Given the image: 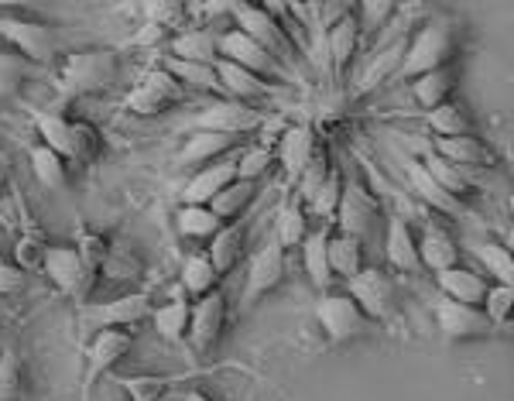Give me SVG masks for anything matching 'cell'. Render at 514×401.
Here are the masks:
<instances>
[{
	"mask_svg": "<svg viewBox=\"0 0 514 401\" xmlns=\"http://www.w3.org/2000/svg\"><path fill=\"white\" fill-rule=\"evenodd\" d=\"M473 258H477L480 268L494 278V285H514V254L508 244L487 240V244L473 247ZM484 271H480V275H484Z\"/></svg>",
	"mask_w": 514,
	"mask_h": 401,
	"instance_id": "obj_40",
	"label": "cell"
},
{
	"mask_svg": "<svg viewBox=\"0 0 514 401\" xmlns=\"http://www.w3.org/2000/svg\"><path fill=\"white\" fill-rule=\"evenodd\" d=\"M28 158H31V172H35V179L42 182L45 189L59 192V189L69 186V162L62 155H55L52 148H45V144H31Z\"/></svg>",
	"mask_w": 514,
	"mask_h": 401,
	"instance_id": "obj_37",
	"label": "cell"
},
{
	"mask_svg": "<svg viewBox=\"0 0 514 401\" xmlns=\"http://www.w3.org/2000/svg\"><path fill=\"white\" fill-rule=\"evenodd\" d=\"M0 326H4V309H0Z\"/></svg>",
	"mask_w": 514,
	"mask_h": 401,
	"instance_id": "obj_59",
	"label": "cell"
},
{
	"mask_svg": "<svg viewBox=\"0 0 514 401\" xmlns=\"http://www.w3.org/2000/svg\"><path fill=\"white\" fill-rule=\"evenodd\" d=\"M216 285H220V275H216L213 261L206 258V251L186 254V261H182V271H179V288L186 292V299L189 302L203 299V295L216 292Z\"/></svg>",
	"mask_w": 514,
	"mask_h": 401,
	"instance_id": "obj_33",
	"label": "cell"
},
{
	"mask_svg": "<svg viewBox=\"0 0 514 401\" xmlns=\"http://www.w3.org/2000/svg\"><path fill=\"white\" fill-rule=\"evenodd\" d=\"M257 186L261 182H244V179H234L227 189L220 192V196L210 203V210L213 216L220 223H230V220H240V216H247V206L254 203V196H257Z\"/></svg>",
	"mask_w": 514,
	"mask_h": 401,
	"instance_id": "obj_38",
	"label": "cell"
},
{
	"mask_svg": "<svg viewBox=\"0 0 514 401\" xmlns=\"http://www.w3.org/2000/svg\"><path fill=\"white\" fill-rule=\"evenodd\" d=\"M186 100V90H182L179 83H175L168 72L158 66V69H148L138 83L127 90L124 96V110L134 117H158L165 114V110H172L175 103Z\"/></svg>",
	"mask_w": 514,
	"mask_h": 401,
	"instance_id": "obj_7",
	"label": "cell"
},
{
	"mask_svg": "<svg viewBox=\"0 0 514 401\" xmlns=\"http://www.w3.org/2000/svg\"><path fill=\"white\" fill-rule=\"evenodd\" d=\"M175 227H179V234L186 240H199V244H210L216 230L223 227L220 220L213 216L210 206H179V213H175Z\"/></svg>",
	"mask_w": 514,
	"mask_h": 401,
	"instance_id": "obj_43",
	"label": "cell"
},
{
	"mask_svg": "<svg viewBox=\"0 0 514 401\" xmlns=\"http://www.w3.org/2000/svg\"><path fill=\"white\" fill-rule=\"evenodd\" d=\"M134 333L127 330H96L93 340L86 343V371H83V391H90L110 367H117L120 360L131 354Z\"/></svg>",
	"mask_w": 514,
	"mask_h": 401,
	"instance_id": "obj_16",
	"label": "cell"
},
{
	"mask_svg": "<svg viewBox=\"0 0 514 401\" xmlns=\"http://www.w3.org/2000/svg\"><path fill=\"white\" fill-rule=\"evenodd\" d=\"M357 48H360V28H357V18H353V11H350L347 18L329 24V28H326V42H323L326 66L333 69L336 79H343L350 72Z\"/></svg>",
	"mask_w": 514,
	"mask_h": 401,
	"instance_id": "obj_26",
	"label": "cell"
},
{
	"mask_svg": "<svg viewBox=\"0 0 514 401\" xmlns=\"http://www.w3.org/2000/svg\"><path fill=\"white\" fill-rule=\"evenodd\" d=\"M182 401H213L210 395H206V391H189V395L186 398H182Z\"/></svg>",
	"mask_w": 514,
	"mask_h": 401,
	"instance_id": "obj_58",
	"label": "cell"
},
{
	"mask_svg": "<svg viewBox=\"0 0 514 401\" xmlns=\"http://www.w3.org/2000/svg\"><path fill=\"white\" fill-rule=\"evenodd\" d=\"M114 381L127 395V401H162L172 388V378H162V374H124V378Z\"/></svg>",
	"mask_w": 514,
	"mask_h": 401,
	"instance_id": "obj_46",
	"label": "cell"
},
{
	"mask_svg": "<svg viewBox=\"0 0 514 401\" xmlns=\"http://www.w3.org/2000/svg\"><path fill=\"white\" fill-rule=\"evenodd\" d=\"M405 48H408V31H401L391 42L377 45V52L367 55L364 66L350 76V100L371 96L374 90H381L388 79H395L401 69V59H405Z\"/></svg>",
	"mask_w": 514,
	"mask_h": 401,
	"instance_id": "obj_10",
	"label": "cell"
},
{
	"mask_svg": "<svg viewBox=\"0 0 514 401\" xmlns=\"http://www.w3.org/2000/svg\"><path fill=\"white\" fill-rule=\"evenodd\" d=\"M216 55H220V59H227V62H234V66H240V69L254 72V76L268 79V83H278V86L292 83V72L281 66L278 59H271L261 45L251 42V38H247L244 31H237V28L220 31V38H216Z\"/></svg>",
	"mask_w": 514,
	"mask_h": 401,
	"instance_id": "obj_6",
	"label": "cell"
},
{
	"mask_svg": "<svg viewBox=\"0 0 514 401\" xmlns=\"http://www.w3.org/2000/svg\"><path fill=\"white\" fill-rule=\"evenodd\" d=\"M275 168V148L271 144H247L237 151V179L261 182Z\"/></svg>",
	"mask_w": 514,
	"mask_h": 401,
	"instance_id": "obj_48",
	"label": "cell"
},
{
	"mask_svg": "<svg viewBox=\"0 0 514 401\" xmlns=\"http://www.w3.org/2000/svg\"><path fill=\"white\" fill-rule=\"evenodd\" d=\"M384 216V206L381 199L374 196L371 186L360 179H343V196H340V206H336V230L340 234H350L357 240H371L377 223Z\"/></svg>",
	"mask_w": 514,
	"mask_h": 401,
	"instance_id": "obj_4",
	"label": "cell"
},
{
	"mask_svg": "<svg viewBox=\"0 0 514 401\" xmlns=\"http://www.w3.org/2000/svg\"><path fill=\"white\" fill-rule=\"evenodd\" d=\"M103 155V138L90 120H69V162L93 165Z\"/></svg>",
	"mask_w": 514,
	"mask_h": 401,
	"instance_id": "obj_39",
	"label": "cell"
},
{
	"mask_svg": "<svg viewBox=\"0 0 514 401\" xmlns=\"http://www.w3.org/2000/svg\"><path fill=\"white\" fill-rule=\"evenodd\" d=\"M425 124H429V131L436 134V138H467V134H473L470 117L463 114V107L453 100H446L443 107L429 110V114H425Z\"/></svg>",
	"mask_w": 514,
	"mask_h": 401,
	"instance_id": "obj_44",
	"label": "cell"
},
{
	"mask_svg": "<svg viewBox=\"0 0 514 401\" xmlns=\"http://www.w3.org/2000/svg\"><path fill=\"white\" fill-rule=\"evenodd\" d=\"M453 90H456V72L453 69H436V72H425V76L412 79V96L425 114L436 110V107H443L449 96H453Z\"/></svg>",
	"mask_w": 514,
	"mask_h": 401,
	"instance_id": "obj_35",
	"label": "cell"
},
{
	"mask_svg": "<svg viewBox=\"0 0 514 401\" xmlns=\"http://www.w3.org/2000/svg\"><path fill=\"white\" fill-rule=\"evenodd\" d=\"M329 168H333V162H329V148H326L323 141H319V148L312 151L309 165H305V168H302V175L295 179V199H302V206L309 203V199L316 196V189L326 182Z\"/></svg>",
	"mask_w": 514,
	"mask_h": 401,
	"instance_id": "obj_47",
	"label": "cell"
},
{
	"mask_svg": "<svg viewBox=\"0 0 514 401\" xmlns=\"http://www.w3.org/2000/svg\"><path fill=\"white\" fill-rule=\"evenodd\" d=\"M281 282H285V251H281L275 240H268V244L257 247L251 261H247L244 288H240V309L251 312L257 302L268 292H275Z\"/></svg>",
	"mask_w": 514,
	"mask_h": 401,
	"instance_id": "obj_9",
	"label": "cell"
},
{
	"mask_svg": "<svg viewBox=\"0 0 514 401\" xmlns=\"http://www.w3.org/2000/svg\"><path fill=\"white\" fill-rule=\"evenodd\" d=\"M329 234H333V227H329V223H323V227L309 230V234H305V240L299 244L305 278H309V282L319 288V295L329 292V285H333V275H329V258H326V240H329Z\"/></svg>",
	"mask_w": 514,
	"mask_h": 401,
	"instance_id": "obj_30",
	"label": "cell"
},
{
	"mask_svg": "<svg viewBox=\"0 0 514 401\" xmlns=\"http://www.w3.org/2000/svg\"><path fill=\"white\" fill-rule=\"evenodd\" d=\"M326 258H329V275H333V282L336 278L350 282V278L364 268V240L333 230L326 240Z\"/></svg>",
	"mask_w": 514,
	"mask_h": 401,
	"instance_id": "obj_32",
	"label": "cell"
},
{
	"mask_svg": "<svg viewBox=\"0 0 514 401\" xmlns=\"http://www.w3.org/2000/svg\"><path fill=\"white\" fill-rule=\"evenodd\" d=\"M103 275L107 278H114V282H124V278H134L141 271V264L134 254H127L124 247H114L110 244V254H107V261H103Z\"/></svg>",
	"mask_w": 514,
	"mask_h": 401,
	"instance_id": "obj_55",
	"label": "cell"
},
{
	"mask_svg": "<svg viewBox=\"0 0 514 401\" xmlns=\"http://www.w3.org/2000/svg\"><path fill=\"white\" fill-rule=\"evenodd\" d=\"M347 295L364 312L367 323H384L395 312V285L381 268H360L347 282Z\"/></svg>",
	"mask_w": 514,
	"mask_h": 401,
	"instance_id": "obj_12",
	"label": "cell"
},
{
	"mask_svg": "<svg viewBox=\"0 0 514 401\" xmlns=\"http://www.w3.org/2000/svg\"><path fill=\"white\" fill-rule=\"evenodd\" d=\"M395 14H398V7L391 4V0H364V4H353V18H357V28H360V42L388 28Z\"/></svg>",
	"mask_w": 514,
	"mask_h": 401,
	"instance_id": "obj_49",
	"label": "cell"
},
{
	"mask_svg": "<svg viewBox=\"0 0 514 401\" xmlns=\"http://www.w3.org/2000/svg\"><path fill=\"white\" fill-rule=\"evenodd\" d=\"M189 306L192 302L186 299V292H182L179 285H175V292L168 295L165 306L151 309V326H155V333L162 336L168 343H182L189 333Z\"/></svg>",
	"mask_w": 514,
	"mask_h": 401,
	"instance_id": "obj_31",
	"label": "cell"
},
{
	"mask_svg": "<svg viewBox=\"0 0 514 401\" xmlns=\"http://www.w3.org/2000/svg\"><path fill=\"white\" fill-rule=\"evenodd\" d=\"M72 251L79 254L83 268L96 278V275H100V268H103V261H107V254H110V244H107V237L93 234V230H79L76 247H72Z\"/></svg>",
	"mask_w": 514,
	"mask_h": 401,
	"instance_id": "obj_52",
	"label": "cell"
},
{
	"mask_svg": "<svg viewBox=\"0 0 514 401\" xmlns=\"http://www.w3.org/2000/svg\"><path fill=\"white\" fill-rule=\"evenodd\" d=\"M343 179H347V175L340 172V165L329 168L326 182L316 189V196H312L309 203H305V213H312L319 223H329V227H333L336 206H340V196H343Z\"/></svg>",
	"mask_w": 514,
	"mask_h": 401,
	"instance_id": "obj_41",
	"label": "cell"
},
{
	"mask_svg": "<svg viewBox=\"0 0 514 401\" xmlns=\"http://www.w3.org/2000/svg\"><path fill=\"white\" fill-rule=\"evenodd\" d=\"M456 55V28L449 18H429L422 28H415L408 35V48L405 59H401V69L395 79H419L425 72L436 69H449Z\"/></svg>",
	"mask_w": 514,
	"mask_h": 401,
	"instance_id": "obj_1",
	"label": "cell"
},
{
	"mask_svg": "<svg viewBox=\"0 0 514 401\" xmlns=\"http://www.w3.org/2000/svg\"><path fill=\"white\" fill-rule=\"evenodd\" d=\"M384 258L395 271H405V275H415L422 268L419 264V247H415V230L408 223V216L388 213L384 220Z\"/></svg>",
	"mask_w": 514,
	"mask_h": 401,
	"instance_id": "obj_21",
	"label": "cell"
},
{
	"mask_svg": "<svg viewBox=\"0 0 514 401\" xmlns=\"http://www.w3.org/2000/svg\"><path fill=\"white\" fill-rule=\"evenodd\" d=\"M415 247H419V264L425 271H432V275L460 264V247H456L453 234L432 220L422 223V234L415 237Z\"/></svg>",
	"mask_w": 514,
	"mask_h": 401,
	"instance_id": "obj_22",
	"label": "cell"
},
{
	"mask_svg": "<svg viewBox=\"0 0 514 401\" xmlns=\"http://www.w3.org/2000/svg\"><path fill=\"white\" fill-rule=\"evenodd\" d=\"M227 319H230V302L227 292H210L203 299H196L189 306V343L196 354H210V350L220 343L223 330H227Z\"/></svg>",
	"mask_w": 514,
	"mask_h": 401,
	"instance_id": "obj_13",
	"label": "cell"
},
{
	"mask_svg": "<svg viewBox=\"0 0 514 401\" xmlns=\"http://www.w3.org/2000/svg\"><path fill=\"white\" fill-rule=\"evenodd\" d=\"M114 76H117V55L107 52V48H86V52L62 55L59 66H55L52 83L66 100H76V96L107 90L114 83Z\"/></svg>",
	"mask_w": 514,
	"mask_h": 401,
	"instance_id": "obj_2",
	"label": "cell"
},
{
	"mask_svg": "<svg viewBox=\"0 0 514 401\" xmlns=\"http://www.w3.org/2000/svg\"><path fill=\"white\" fill-rule=\"evenodd\" d=\"M227 14H234V28L244 31L251 42H257L271 59H278L288 72L299 69V52L285 38V31L278 28V21L264 11L261 4H227Z\"/></svg>",
	"mask_w": 514,
	"mask_h": 401,
	"instance_id": "obj_3",
	"label": "cell"
},
{
	"mask_svg": "<svg viewBox=\"0 0 514 401\" xmlns=\"http://www.w3.org/2000/svg\"><path fill=\"white\" fill-rule=\"evenodd\" d=\"M432 151H436L443 162L463 168V172H470V168H494L497 165L494 151L487 148L477 134H467V138H436V141H432Z\"/></svg>",
	"mask_w": 514,
	"mask_h": 401,
	"instance_id": "obj_27",
	"label": "cell"
},
{
	"mask_svg": "<svg viewBox=\"0 0 514 401\" xmlns=\"http://www.w3.org/2000/svg\"><path fill=\"white\" fill-rule=\"evenodd\" d=\"M216 38L220 31H213L210 24L203 28H189L179 31V35L168 38V59H182V62H203V66H213L220 55H216Z\"/></svg>",
	"mask_w": 514,
	"mask_h": 401,
	"instance_id": "obj_28",
	"label": "cell"
},
{
	"mask_svg": "<svg viewBox=\"0 0 514 401\" xmlns=\"http://www.w3.org/2000/svg\"><path fill=\"white\" fill-rule=\"evenodd\" d=\"M0 38L11 45V52L28 59L31 66H52V62L59 59V38H55V31L42 21L4 14V18H0Z\"/></svg>",
	"mask_w": 514,
	"mask_h": 401,
	"instance_id": "obj_5",
	"label": "cell"
},
{
	"mask_svg": "<svg viewBox=\"0 0 514 401\" xmlns=\"http://www.w3.org/2000/svg\"><path fill=\"white\" fill-rule=\"evenodd\" d=\"M31 124L42 134V144L52 148L55 155H62L69 162V120L52 110H31Z\"/></svg>",
	"mask_w": 514,
	"mask_h": 401,
	"instance_id": "obj_45",
	"label": "cell"
},
{
	"mask_svg": "<svg viewBox=\"0 0 514 401\" xmlns=\"http://www.w3.org/2000/svg\"><path fill=\"white\" fill-rule=\"evenodd\" d=\"M162 69L175 79V83L182 86V90H203V93H213L216 100H227V96H223V86H220V79H216V69L213 66H203V62L168 59V55H165Z\"/></svg>",
	"mask_w": 514,
	"mask_h": 401,
	"instance_id": "obj_34",
	"label": "cell"
},
{
	"mask_svg": "<svg viewBox=\"0 0 514 401\" xmlns=\"http://www.w3.org/2000/svg\"><path fill=\"white\" fill-rule=\"evenodd\" d=\"M237 151H230V155L196 168L192 179L186 182V189H182V206H210L213 199L237 179Z\"/></svg>",
	"mask_w": 514,
	"mask_h": 401,
	"instance_id": "obj_17",
	"label": "cell"
},
{
	"mask_svg": "<svg viewBox=\"0 0 514 401\" xmlns=\"http://www.w3.org/2000/svg\"><path fill=\"white\" fill-rule=\"evenodd\" d=\"M319 131L312 124H292L278 134V144H275V165H281L288 182H295L302 175V168L309 165L312 151L319 148Z\"/></svg>",
	"mask_w": 514,
	"mask_h": 401,
	"instance_id": "obj_18",
	"label": "cell"
},
{
	"mask_svg": "<svg viewBox=\"0 0 514 401\" xmlns=\"http://www.w3.org/2000/svg\"><path fill=\"white\" fill-rule=\"evenodd\" d=\"M45 237L38 234L35 227H31V220H28V213H24V234L18 240V247H14V264L28 275V271H35V268H42V254H45Z\"/></svg>",
	"mask_w": 514,
	"mask_h": 401,
	"instance_id": "obj_51",
	"label": "cell"
},
{
	"mask_svg": "<svg viewBox=\"0 0 514 401\" xmlns=\"http://www.w3.org/2000/svg\"><path fill=\"white\" fill-rule=\"evenodd\" d=\"M511 306H514V285H491L480 302V312L491 319V326H508L511 323Z\"/></svg>",
	"mask_w": 514,
	"mask_h": 401,
	"instance_id": "obj_53",
	"label": "cell"
},
{
	"mask_svg": "<svg viewBox=\"0 0 514 401\" xmlns=\"http://www.w3.org/2000/svg\"><path fill=\"white\" fill-rule=\"evenodd\" d=\"M401 168H405L408 175V186H412V196L419 199V203L429 206L432 213H446V216H456V220H463L470 210L463 199L449 196L446 189H439L436 182H432V175L425 172L419 158H401Z\"/></svg>",
	"mask_w": 514,
	"mask_h": 401,
	"instance_id": "obj_20",
	"label": "cell"
},
{
	"mask_svg": "<svg viewBox=\"0 0 514 401\" xmlns=\"http://www.w3.org/2000/svg\"><path fill=\"white\" fill-rule=\"evenodd\" d=\"M436 282L443 288V299H453V302H460V306H480L487 288H491V282H487L480 271L463 268V264H456V268H449V271H439Z\"/></svg>",
	"mask_w": 514,
	"mask_h": 401,
	"instance_id": "obj_29",
	"label": "cell"
},
{
	"mask_svg": "<svg viewBox=\"0 0 514 401\" xmlns=\"http://www.w3.org/2000/svg\"><path fill=\"white\" fill-rule=\"evenodd\" d=\"M213 69H216V79H220L223 96H227V100L247 103V100H264V96H278L281 93L278 83H268V79L254 76V72L240 69L227 59H216Z\"/></svg>",
	"mask_w": 514,
	"mask_h": 401,
	"instance_id": "obj_25",
	"label": "cell"
},
{
	"mask_svg": "<svg viewBox=\"0 0 514 401\" xmlns=\"http://www.w3.org/2000/svg\"><path fill=\"white\" fill-rule=\"evenodd\" d=\"M422 168L432 175V182H436L439 189H446V192H449V196H456V199L470 196V172H463V168H456V165L443 162V158H439L432 148L422 155Z\"/></svg>",
	"mask_w": 514,
	"mask_h": 401,
	"instance_id": "obj_42",
	"label": "cell"
},
{
	"mask_svg": "<svg viewBox=\"0 0 514 401\" xmlns=\"http://www.w3.org/2000/svg\"><path fill=\"white\" fill-rule=\"evenodd\" d=\"M31 62L21 59L18 52H7V48H0V96H18L21 86L28 83L31 76Z\"/></svg>",
	"mask_w": 514,
	"mask_h": 401,
	"instance_id": "obj_50",
	"label": "cell"
},
{
	"mask_svg": "<svg viewBox=\"0 0 514 401\" xmlns=\"http://www.w3.org/2000/svg\"><path fill=\"white\" fill-rule=\"evenodd\" d=\"M436 323H439V333L446 340H484V336L494 333L491 319L480 312V306H460L453 299H443L436 306Z\"/></svg>",
	"mask_w": 514,
	"mask_h": 401,
	"instance_id": "obj_19",
	"label": "cell"
},
{
	"mask_svg": "<svg viewBox=\"0 0 514 401\" xmlns=\"http://www.w3.org/2000/svg\"><path fill=\"white\" fill-rule=\"evenodd\" d=\"M316 323L323 326L326 340L336 343V347H340V343L357 340V336L371 326L364 319V312L353 306L350 295L347 292H333V288L316 299Z\"/></svg>",
	"mask_w": 514,
	"mask_h": 401,
	"instance_id": "obj_11",
	"label": "cell"
},
{
	"mask_svg": "<svg viewBox=\"0 0 514 401\" xmlns=\"http://www.w3.org/2000/svg\"><path fill=\"white\" fill-rule=\"evenodd\" d=\"M247 223H251V216H240V220H230L223 223L220 230L213 234V240L206 244V258L213 261L216 275H230V271L237 268L240 258H244L247 251Z\"/></svg>",
	"mask_w": 514,
	"mask_h": 401,
	"instance_id": "obj_23",
	"label": "cell"
},
{
	"mask_svg": "<svg viewBox=\"0 0 514 401\" xmlns=\"http://www.w3.org/2000/svg\"><path fill=\"white\" fill-rule=\"evenodd\" d=\"M264 117L257 107H247L240 100H213L206 103V110H199L196 117L186 124V134L192 131H216V134H234V138H247L251 131L264 124Z\"/></svg>",
	"mask_w": 514,
	"mask_h": 401,
	"instance_id": "obj_8",
	"label": "cell"
},
{
	"mask_svg": "<svg viewBox=\"0 0 514 401\" xmlns=\"http://www.w3.org/2000/svg\"><path fill=\"white\" fill-rule=\"evenodd\" d=\"M42 271L48 282L59 288L62 295H69V299H86L96 285V278L83 268V261H79V254L72 247H45Z\"/></svg>",
	"mask_w": 514,
	"mask_h": 401,
	"instance_id": "obj_14",
	"label": "cell"
},
{
	"mask_svg": "<svg viewBox=\"0 0 514 401\" xmlns=\"http://www.w3.org/2000/svg\"><path fill=\"white\" fill-rule=\"evenodd\" d=\"M24 384V364L18 350H0V401H18Z\"/></svg>",
	"mask_w": 514,
	"mask_h": 401,
	"instance_id": "obj_54",
	"label": "cell"
},
{
	"mask_svg": "<svg viewBox=\"0 0 514 401\" xmlns=\"http://www.w3.org/2000/svg\"><path fill=\"white\" fill-rule=\"evenodd\" d=\"M24 288V271L11 261H0V295H11Z\"/></svg>",
	"mask_w": 514,
	"mask_h": 401,
	"instance_id": "obj_56",
	"label": "cell"
},
{
	"mask_svg": "<svg viewBox=\"0 0 514 401\" xmlns=\"http://www.w3.org/2000/svg\"><path fill=\"white\" fill-rule=\"evenodd\" d=\"M7 175H11V165H7V158L0 155V189L7 186Z\"/></svg>",
	"mask_w": 514,
	"mask_h": 401,
	"instance_id": "obj_57",
	"label": "cell"
},
{
	"mask_svg": "<svg viewBox=\"0 0 514 401\" xmlns=\"http://www.w3.org/2000/svg\"><path fill=\"white\" fill-rule=\"evenodd\" d=\"M305 234H309V213H305L302 199H288L285 206H281L278 220H275V244L281 251H295V247L302 244Z\"/></svg>",
	"mask_w": 514,
	"mask_h": 401,
	"instance_id": "obj_36",
	"label": "cell"
},
{
	"mask_svg": "<svg viewBox=\"0 0 514 401\" xmlns=\"http://www.w3.org/2000/svg\"><path fill=\"white\" fill-rule=\"evenodd\" d=\"M86 323L93 330H127L134 333V326L144 323L151 316V299L144 292H127L117 295V299H107L100 306H90L83 312Z\"/></svg>",
	"mask_w": 514,
	"mask_h": 401,
	"instance_id": "obj_15",
	"label": "cell"
},
{
	"mask_svg": "<svg viewBox=\"0 0 514 401\" xmlns=\"http://www.w3.org/2000/svg\"><path fill=\"white\" fill-rule=\"evenodd\" d=\"M244 138H234V134H216V131H192L186 134V144L179 148V155H175V165L179 168H192V165H210L216 158L230 155V151H237Z\"/></svg>",
	"mask_w": 514,
	"mask_h": 401,
	"instance_id": "obj_24",
	"label": "cell"
}]
</instances>
